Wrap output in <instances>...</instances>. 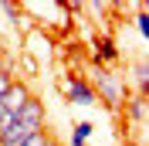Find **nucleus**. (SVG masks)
Masks as SVG:
<instances>
[{"mask_svg": "<svg viewBox=\"0 0 149 146\" xmlns=\"http://www.w3.org/2000/svg\"><path fill=\"white\" fill-rule=\"evenodd\" d=\"M47 129V112H44V102L37 99V95H31L27 105L14 116V122H10L3 133H0V146H20L27 143L31 136H37V133H44Z\"/></svg>", "mask_w": 149, "mask_h": 146, "instance_id": "f257e3e1", "label": "nucleus"}, {"mask_svg": "<svg viewBox=\"0 0 149 146\" xmlns=\"http://www.w3.org/2000/svg\"><path fill=\"white\" fill-rule=\"evenodd\" d=\"M17 68H20L24 75H27V78H34V75L41 72V65H37L31 55H17ZM27 78H24V82H27Z\"/></svg>", "mask_w": 149, "mask_h": 146, "instance_id": "9d476101", "label": "nucleus"}, {"mask_svg": "<svg viewBox=\"0 0 149 146\" xmlns=\"http://www.w3.org/2000/svg\"><path fill=\"white\" fill-rule=\"evenodd\" d=\"M92 133H95L92 122H74V126H71V146H88Z\"/></svg>", "mask_w": 149, "mask_h": 146, "instance_id": "1a4fd4ad", "label": "nucleus"}, {"mask_svg": "<svg viewBox=\"0 0 149 146\" xmlns=\"http://www.w3.org/2000/svg\"><path fill=\"white\" fill-rule=\"evenodd\" d=\"M47 146H61V143H58V139H51V143H47Z\"/></svg>", "mask_w": 149, "mask_h": 146, "instance_id": "f8f14e48", "label": "nucleus"}, {"mask_svg": "<svg viewBox=\"0 0 149 146\" xmlns=\"http://www.w3.org/2000/svg\"><path fill=\"white\" fill-rule=\"evenodd\" d=\"M61 92H65V99L71 102V105H95V88L88 85V78H81V75H65L61 78Z\"/></svg>", "mask_w": 149, "mask_h": 146, "instance_id": "7ed1b4c3", "label": "nucleus"}, {"mask_svg": "<svg viewBox=\"0 0 149 146\" xmlns=\"http://www.w3.org/2000/svg\"><path fill=\"white\" fill-rule=\"evenodd\" d=\"M92 58L95 65H105V68H112V65L119 61V48H115V41H112L109 34H98L92 44Z\"/></svg>", "mask_w": 149, "mask_h": 146, "instance_id": "39448f33", "label": "nucleus"}, {"mask_svg": "<svg viewBox=\"0 0 149 146\" xmlns=\"http://www.w3.org/2000/svg\"><path fill=\"white\" fill-rule=\"evenodd\" d=\"M31 95H34V92H31V85L24 82V78H17V82H14L7 92H3V99H0V109H3V112H10V116H17V112L27 105V99H31Z\"/></svg>", "mask_w": 149, "mask_h": 146, "instance_id": "20e7f679", "label": "nucleus"}, {"mask_svg": "<svg viewBox=\"0 0 149 146\" xmlns=\"http://www.w3.org/2000/svg\"><path fill=\"white\" fill-rule=\"evenodd\" d=\"M136 31H139L142 37H149V14H146V10L136 14Z\"/></svg>", "mask_w": 149, "mask_h": 146, "instance_id": "9b49d317", "label": "nucleus"}, {"mask_svg": "<svg viewBox=\"0 0 149 146\" xmlns=\"http://www.w3.org/2000/svg\"><path fill=\"white\" fill-rule=\"evenodd\" d=\"M24 44H34V48H27L24 55H31L37 65H41V61H47V58H51V44H54V41H51V37H44V41H41V27H31L27 34H24Z\"/></svg>", "mask_w": 149, "mask_h": 146, "instance_id": "423d86ee", "label": "nucleus"}, {"mask_svg": "<svg viewBox=\"0 0 149 146\" xmlns=\"http://www.w3.org/2000/svg\"><path fill=\"white\" fill-rule=\"evenodd\" d=\"M146 95H125V102H122V112H125V119L129 122H136V126H142L146 122Z\"/></svg>", "mask_w": 149, "mask_h": 146, "instance_id": "0eeeda50", "label": "nucleus"}, {"mask_svg": "<svg viewBox=\"0 0 149 146\" xmlns=\"http://www.w3.org/2000/svg\"><path fill=\"white\" fill-rule=\"evenodd\" d=\"M88 85L95 88V99H102L109 109H122V102H125V85H129L122 75H115L112 68H105V65H95Z\"/></svg>", "mask_w": 149, "mask_h": 146, "instance_id": "f03ea898", "label": "nucleus"}, {"mask_svg": "<svg viewBox=\"0 0 149 146\" xmlns=\"http://www.w3.org/2000/svg\"><path fill=\"white\" fill-rule=\"evenodd\" d=\"M132 85H136V95H146V88H149V65H146V58H139V61L132 65Z\"/></svg>", "mask_w": 149, "mask_h": 146, "instance_id": "6e6552de", "label": "nucleus"}]
</instances>
